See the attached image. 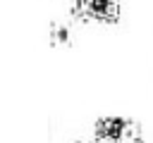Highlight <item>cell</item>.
<instances>
[{
	"label": "cell",
	"mask_w": 153,
	"mask_h": 143,
	"mask_svg": "<svg viewBox=\"0 0 153 143\" xmlns=\"http://www.w3.org/2000/svg\"><path fill=\"white\" fill-rule=\"evenodd\" d=\"M50 38H53V43H67L69 41V29L67 26H53Z\"/></svg>",
	"instance_id": "3"
},
{
	"label": "cell",
	"mask_w": 153,
	"mask_h": 143,
	"mask_svg": "<svg viewBox=\"0 0 153 143\" xmlns=\"http://www.w3.org/2000/svg\"><path fill=\"white\" fill-rule=\"evenodd\" d=\"M81 10L86 17L98 19V21H115L120 12L117 0H81Z\"/></svg>",
	"instance_id": "2"
},
{
	"label": "cell",
	"mask_w": 153,
	"mask_h": 143,
	"mask_svg": "<svg viewBox=\"0 0 153 143\" xmlns=\"http://www.w3.org/2000/svg\"><path fill=\"white\" fill-rule=\"evenodd\" d=\"M136 126L124 117H103L96 124V138L110 143H134Z\"/></svg>",
	"instance_id": "1"
}]
</instances>
